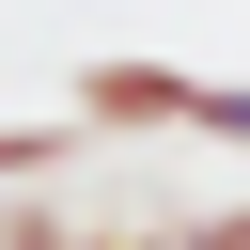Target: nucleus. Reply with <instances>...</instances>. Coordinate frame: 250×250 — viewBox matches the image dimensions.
Masks as SVG:
<instances>
[{"label": "nucleus", "instance_id": "3", "mask_svg": "<svg viewBox=\"0 0 250 250\" xmlns=\"http://www.w3.org/2000/svg\"><path fill=\"white\" fill-rule=\"evenodd\" d=\"M188 125H203V141H250V94H234V78H203V94H188Z\"/></svg>", "mask_w": 250, "mask_h": 250}, {"label": "nucleus", "instance_id": "2", "mask_svg": "<svg viewBox=\"0 0 250 250\" xmlns=\"http://www.w3.org/2000/svg\"><path fill=\"white\" fill-rule=\"evenodd\" d=\"M62 156H78V109L62 125H0V172H62Z\"/></svg>", "mask_w": 250, "mask_h": 250}, {"label": "nucleus", "instance_id": "4", "mask_svg": "<svg viewBox=\"0 0 250 250\" xmlns=\"http://www.w3.org/2000/svg\"><path fill=\"white\" fill-rule=\"evenodd\" d=\"M0 250H78V234H62L47 203H16V219H0Z\"/></svg>", "mask_w": 250, "mask_h": 250}, {"label": "nucleus", "instance_id": "1", "mask_svg": "<svg viewBox=\"0 0 250 250\" xmlns=\"http://www.w3.org/2000/svg\"><path fill=\"white\" fill-rule=\"evenodd\" d=\"M188 94H203V78H172V62H94V78H78V141H125V125H188Z\"/></svg>", "mask_w": 250, "mask_h": 250}]
</instances>
